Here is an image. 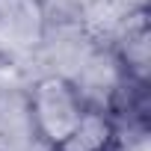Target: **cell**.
I'll list each match as a JSON object with an SVG mask.
<instances>
[{"label": "cell", "instance_id": "cell-1", "mask_svg": "<svg viewBox=\"0 0 151 151\" xmlns=\"http://www.w3.org/2000/svg\"><path fill=\"white\" fill-rule=\"evenodd\" d=\"M89 107L83 89L65 74H42L27 95L33 133L47 151H59L71 139Z\"/></svg>", "mask_w": 151, "mask_h": 151}, {"label": "cell", "instance_id": "cell-2", "mask_svg": "<svg viewBox=\"0 0 151 151\" xmlns=\"http://www.w3.org/2000/svg\"><path fill=\"white\" fill-rule=\"evenodd\" d=\"M47 39L45 0H0V59L24 62Z\"/></svg>", "mask_w": 151, "mask_h": 151}, {"label": "cell", "instance_id": "cell-3", "mask_svg": "<svg viewBox=\"0 0 151 151\" xmlns=\"http://www.w3.org/2000/svg\"><path fill=\"white\" fill-rule=\"evenodd\" d=\"M116 62L124 74V83L130 89L145 92L148 74H151V27H148L145 6L127 12V21L122 24L116 39Z\"/></svg>", "mask_w": 151, "mask_h": 151}, {"label": "cell", "instance_id": "cell-4", "mask_svg": "<svg viewBox=\"0 0 151 151\" xmlns=\"http://www.w3.org/2000/svg\"><path fill=\"white\" fill-rule=\"evenodd\" d=\"M119 145V127L116 119L104 110L89 107L80 127L71 133V139L59 151H113Z\"/></svg>", "mask_w": 151, "mask_h": 151}, {"label": "cell", "instance_id": "cell-5", "mask_svg": "<svg viewBox=\"0 0 151 151\" xmlns=\"http://www.w3.org/2000/svg\"><path fill=\"white\" fill-rule=\"evenodd\" d=\"M113 151H122V148H119V145H116V148H113Z\"/></svg>", "mask_w": 151, "mask_h": 151}]
</instances>
